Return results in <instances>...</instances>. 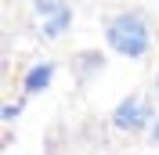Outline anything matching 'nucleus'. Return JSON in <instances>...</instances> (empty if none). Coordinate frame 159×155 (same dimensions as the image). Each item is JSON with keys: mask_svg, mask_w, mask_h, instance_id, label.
Returning <instances> with one entry per match:
<instances>
[{"mask_svg": "<svg viewBox=\"0 0 159 155\" xmlns=\"http://www.w3.org/2000/svg\"><path fill=\"white\" fill-rule=\"evenodd\" d=\"M101 36H105L112 54H119L127 61H145L152 54V47H156V33L148 25V15L138 7H123V11L105 15Z\"/></svg>", "mask_w": 159, "mask_h": 155, "instance_id": "1", "label": "nucleus"}, {"mask_svg": "<svg viewBox=\"0 0 159 155\" xmlns=\"http://www.w3.org/2000/svg\"><path fill=\"white\" fill-rule=\"evenodd\" d=\"M156 112H159V108L152 105V94H145V90H130V94H123L116 105H112L109 126L116 130V134L138 137V134H148V130H152Z\"/></svg>", "mask_w": 159, "mask_h": 155, "instance_id": "2", "label": "nucleus"}, {"mask_svg": "<svg viewBox=\"0 0 159 155\" xmlns=\"http://www.w3.org/2000/svg\"><path fill=\"white\" fill-rule=\"evenodd\" d=\"M29 11L36 18L33 29L43 43H58L72 33V4L69 0H33Z\"/></svg>", "mask_w": 159, "mask_h": 155, "instance_id": "3", "label": "nucleus"}, {"mask_svg": "<svg viewBox=\"0 0 159 155\" xmlns=\"http://www.w3.org/2000/svg\"><path fill=\"white\" fill-rule=\"evenodd\" d=\"M54 76H58V61H33V65L22 69V76H18V97H36L43 94V90L54 83Z\"/></svg>", "mask_w": 159, "mask_h": 155, "instance_id": "4", "label": "nucleus"}, {"mask_svg": "<svg viewBox=\"0 0 159 155\" xmlns=\"http://www.w3.org/2000/svg\"><path fill=\"white\" fill-rule=\"evenodd\" d=\"M105 65H109V58L101 54V51H76L69 58V72H72V79H76L80 87H87V83H94V79L105 72Z\"/></svg>", "mask_w": 159, "mask_h": 155, "instance_id": "5", "label": "nucleus"}, {"mask_svg": "<svg viewBox=\"0 0 159 155\" xmlns=\"http://www.w3.org/2000/svg\"><path fill=\"white\" fill-rule=\"evenodd\" d=\"M65 141H69V134H65V126H51L47 130V141H43V155H65L69 152V144H65Z\"/></svg>", "mask_w": 159, "mask_h": 155, "instance_id": "6", "label": "nucleus"}, {"mask_svg": "<svg viewBox=\"0 0 159 155\" xmlns=\"http://www.w3.org/2000/svg\"><path fill=\"white\" fill-rule=\"evenodd\" d=\"M25 101H29V97H15V101H4V112H0V119L11 126L15 119L22 116V112H25Z\"/></svg>", "mask_w": 159, "mask_h": 155, "instance_id": "7", "label": "nucleus"}, {"mask_svg": "<svg viewBox=\"0 0 159 155\" xmlns=\"http://www.w3.org/2000/svg\"><path fill=\"white\" fill-rule=\"evenodd\" d=\"M148 141L159 148V112H156V123H152V130H148Z\"/></svg>", "mask_w": 159, "mask_h": 155, "instance_id": "8", "label": "nucleus"}, {"mask_svg": "<svg viewBox=\"0 0 159 155\" xmlns=\"http://www.w3.org/2000/svg\"><path fill=\"white\" fill-rule=\"evenodd\" d=\"M152 97H156V101H159V72H156V76H152Z\"/></svg>", "mask_w": 159, "mask_h": 155, "instance_id": "9", "label": "nucleus"}]
</instances>
